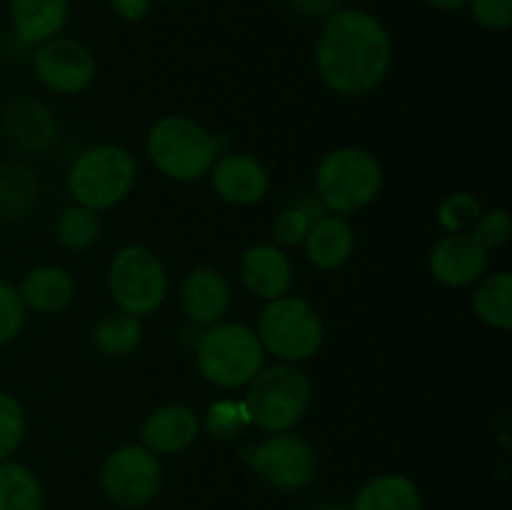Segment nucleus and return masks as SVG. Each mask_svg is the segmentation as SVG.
Wrapping results in <instances>:
<instances>
[{
	"mask_svg": "<svg viewBox=\"0 0 512 510\" xmlns=\"http://www.w3.org/2000/svg\"><path fill=\"white\" fill-rule=\"evenodd\" d=\"M393 63V40L385 25L363 8H335L325 18L315 43V65L335 93L368 95Z\"/></svg>",
	"mask_w": 512,
	"mask_h": 510,
	"instance_id": "1",
	"label": "nucleus"
},
{
	"mask_svg": "<svg viewBox=\"0 0 512 510\" xmlns=\"http://www.w3.org/2000/svg\"><path fill=\"white\" fill-rule=\"evenodd\" d=\"M313 385L308 375L293 363H278L260 368L248 383L243 405L248 410L250 425L265 433H285L300 423L310 408Z\"/></svg>",
	"mask_w": 512,
	"mask_h": 510,
	"instance_id": "2",
	"label": "nucleus"
},
{
	"mask_svg": "<svg viewBox=\"0 0 512 510\" xmlns=\"http://www.w3.org/2000/svg\"><path fill=\"white\" fill-rule=\"evenodd\" d=\"M265 368V348L258 333L243 323L208 325L198 340V370L213 388L248 385Z\"/></svg>",
	"mask_w": 512,
	"mask_h": 510,
	"instance_id": "3",
	"label": "nucleus"
},
{
	"mask_svg": "<svg viewBox=\"0 0 512 510\" xmlns=\"http://www.w3.org/2000/svg\"><path fill=\"white\" fill-rule=\"evenodd\" d=\"M148 158L173 180H200L218 160V135L185 115H165L148 133Z\"/></svg>",
	"mask_w": 512,
	"mask_h": 510,
	"instance_id": "4",
	"label": "nucleus"
},
{
	"mask_svg": "<svg viewBox=\"0 0 512 510\" xmlns=\"http://www.w3.org/2000/svg\"><path fill=\"white\" fill-rule=\"evenodd\" d=\"M383 185V170L373 153L340 148L325 155L315 173V198L328 213L353 215L375 200Z\"/></svg>",
	"mask_w": 512,
	"mask_h": 510,
	"instance_id": "5",
	"label": "nucleus"
},
{
	"mask_svg": "<svg viewBox=\"0 0 512 510\" xmlns=\"http://www.w3.org/2000/svg\"><path fill=\"white\" fill-rule=\"evenodd\" d=\"M135 185V160L120 145H95L80 153L68 170V190L88 210H110Z\"/></svg>",
	"mask_w": 512,
	"mask_h": 510,
	"instance_id": "6",
	"label": "nucleus"
},
{
	"mask_svg": "<svg viewBox=\"0 0 512 510\" xmlns=\"http://www.w3.org/2000/svg\"><path fill=\"white\" fill-rule=\"evenodd\" d=\"M255 333L265 353L275 355L280 363L295 365L318 353L325 330L318 310L308 300L283 295L278 300H268Z\"/></svg>",
	"mask_w": 512,
	"mask_h": 510,
	"instance_id": "7",
	"label": "nucleus"
},
{
	"mask_svg": "<svg viewBox=\"0 0 512 510\" xmlns=\"http://www.w3.org/2000/svg\"><path fill=\"white\" fill-rule=\"evenodd\" d=\"M110 295L123 313L143 318L155 313L168 295V275L158 255L145 245H125L108 270Z\"/></svg>",
	"mask_w": 512,
	"mask_h": 510,
	"instance_id": "8",
	"label": "nucleus"
},
{
	"mask_svg": "<svg viewBox=\"0 0 512 510\" xmlns=\"http://www.w3.org/2000/svg\"><path fill=\"white\" fill-rule=\"evenodd\" d=\"M163 485L158 455L143 445H120L100 468V488L105 498L123 510H138L153 503Z\"/></svg>",
	"mask_w": 512,
	"mask_h": 510,
	"instance_id": "9",
	"label": "nucleus"
},
{
	"mask_svg": "<svg viewBox=\"0 0 512 510\" xmlns=\"http://www.w3.org/2000/svg\"><path fill=\"white\" fill-rule=\"evenodd\" d=\"M243 460L250 470L278 490H300L313 480L315 453L300 435L270 433V438L243 450Z\"/></svg>",
	"mask_w": 512,
	"mask_h": 510,
	"instance_id": "10",
	"label": "nucleus"
},
{
	"mask_svg": "<svg viewBox=\"0 0 512 510\" xmlns=\"http://www.w3.org/2000/svg\"><path fill=\"white\" fill-rule=\"evenodd\" d=\"M33 73L53 93L78 95L93 83L95 58L80 40L55 35L35 48Z\"/></svg>",
	"mask_w": 512,
	"mask_h": 510,
	"instance_id": "11",
	"label": "nucleus"
},
{
	"mask_svg": "<svg viewBox=\"0 0 512 510\" xmlns=\"http://www.w3.org/2000/svg\"><path fill=\"white\" fill-rule=\"evenodd\" d=\"M488 253L470 233H450L430 250V275L448 288H468L488 270Z\"/></svg>",
	"mask_w": 512,
	"mask_h": 510,
	"instance_id": "12",
	"label": "nucleus"
},
{
	"mask_svg": "<svg viewBox=\"0 0 512 510\" xmlns=\"http://www.w3.org/2000/svg\"><path fill=\"white\" fill-rule=\"evenodd\" d=\"M213 190L230 205H255L268 195L270 175L260 160L248 153H225L210 168Z\"/></svg>",
	"mask_w": 512,
	"mask_h": 510,
	"instance_id": "13",
	"label": "nucleus"
},
{
	"mask_svg": "<svg viewBox=\"0 0 512 510\" xmlns=\"http://www.w3.org/2000/svg\"><path fill=\"white\" fill-rule=\"evenodd\" d=\"M198 415L183 403H170L153 410L140 428V445L153 455H175L198 438Z\"/></svg>",
	"mask_w": 512,
	"mask_h": 510,
	"instance_id": "14",
	"label": "nucleus"
},
{
	"mask_svg": "<svg viewBox=\"0 0 512 510\" xmlns=\"http://www.w3.org/2000/svg\"><path fill=\"white\" fill-rule=\"evenodd\" d=\"M240 278L245 288L263 300H278L288 295L293 285V265L278 245L258 243L240 258Z\"/></svg>",
	"mask_w": 512,
	"mask_h": 510,
	"instance_id": "15",
	"label": "nucleus"
},
{
	"mask_svg": "<svg viewBox=\"0 0 512 510\" xmlns=\"http://www.w3.org/2000/svg\"><path fill=\"white\" fill-rule=\"evenodd\" d=\"M180 300H183L185 315L193 323L215 325L228 315L233 293L223 273L215 268H195L185 275Z\"/></svg>",
	"mask_w": 512,
	"mask_h": 510,
	"instance_id": "16",
	"label": "nucleus"
},
{
	"mask_svg": "<svg viewBox=\"0 0 512 510\" xmlns=\"http://www.w3.org/2000/svg\"><path fill=\"white\" fill-rule=\"evenodd\" d=\"M3 130L10 143H15L18 148L43 153L55 143L58 125H55L53 113L40 100L20 95L5 105Z\"/></svg>",
	"mask_w": 512,
	"mask_h": 510,
	"instance_id": "17",
	"label": "nucleus"
},
{
	"mask_svg": "<svg viewBox=\"0 0 512 510\" xmlns=\"http://www.w3.org/2000/svg\"><path fill=\"white\" fill-rule=\"evenodd\" d=\"M8 10L15 38L38 48L63 33L70 18V0H10Z\"/></svg>",
	"mask_w": 512,
	"mask_h": 510,
	"instance_id": "18",
	"label": "nucleus"
},
{
	"mask_svg": "<svg viewBox=\"0 0 512 510\" xmlns=\"http://www.w3.org/2000/svg\"><path fill=\"white\" fill-rule=\"evenodd\" d=\"M305 255L310 263L320 270H335L348 263L355 248V233L350 223L340 215H325L313 228L308 230L303 240Z\"/></svg>",
	"mask_w": 512,
	"mask_h": 510,
	"instance_id": "19",
	"label": "nucleus"
},
{
	"mask_svg": "<svg viewBox=\"0 0 512 510\" xmlns=\"http://www.w3.org/2000/svg\"><path fill=\"white\" fill-rule=\"evenodd\" d=\"M20 300L25 308L40 315H53L68 308L75 298V283L63 268L55 265H40L30 270L18 288Z\"/></svg>",
	"mask_w": 512,
	"mask_h": 510,
	"instance_id": "20",
	"label": "nucleus"
},
{
	"mask_svg": "<svg viewBox=\"0 0 512 510\" xmlns=\"http://www.w3.org/2000/svg\"><path fill=\"white\" fill-rule=\"evenodd\" d=\"M350 510H423V495L408 475L383 473L355 493Z\"/></svg>",
	"mask_w": 512,
	"mask_h": 510,
	"instance_id": "21",
	"label": "nucleus"
},
{
	"mask_svg": "<svg viewBox=\"0 0 512 510\" xmlns=\"http://www.w3.org/2000/svg\"><path fill=\"white\" fill-rule=\"evenodd\" d=\"M0 510H45L43 483L28 465L0 460Z\"/></svg>",
	"mask_w": 512,
	"mask_h": 510,
	"instance_id": "22",
	"label": "nucleus"
},
{
	"mask_svg": "<svg viewBox=\"0 0 512 510\" xmlns=\"http://www.w3.org/2000/svg\"><path fill=\"white\" fill-rule=\"evenodd\" d=\"M140 340H143V323H140V318L123 313V310L105 313L93 328L95 348L110 358L130 355L138 348Z\"/></svg>",
	"mask_w": 512,
	"mask_h": 510,
	"instance_id": "23",
	"label": "nucleus"
},
{
	"mask_svg": "<svg viewBox=\"0 0 512 510\" xmlns=\"http://www.w3.org/2000/svg\"><path fill=\"white\" fill-rule=\"evenodd\" d=\"M473 305L483 323L498 330H508L512 325V275L508 270L480 278Z\"/></svg>",
	"mask_w": 512,
	"mask_h": 510,
	"instance_id": "24",
	"label": "nucleus"
},
{
	"mask_svg": "<svg viewBox=\"0 0 512 510\" xmlns=\"http://www.w3.org/2000/svg\"><path fill=\"white\" fill-rule=\"evenodd\" d=\"M328 210L323 208L318 198L313 200V195H303V198L293 200L288 208L280 210L273 220V240L285 248H293L300 245L308 235V230L313 228V223H318L320 218H325Z\"/></svg>",
	"mask_w": 512,
	"mask_h": 510,
	"instance_id": "25",
	"label": "nucleus"
},
{
	"mask_svg": "<svg viewBox=\"0 0 512 510\" xmlns=\"http://www.w3.org/2000/svg\"><path fill=\"white\" fill-rule=\"evenodd\" d=\"M38 195V180L23 165L0 168V218H20Z\"/></svg>",
	"mask_w": 512,
	"mask_h": 510,
	"instance_id": "26",
	"label": "nucleus"
},
{
	"mask_svg": "<svg viewBox=\"0 0 512 510\" xmlns=\"http://www.w3.org/2000/svg\"><path fill=\"white\" fill-rule=\"evenodd\" d=\"M100 235V220L95 210L83 208V205H73L60 213L58 223H55V238L63 248L68 250H85L98 240Z\"/></svg>",
	"mask_w": 512,
	"mask_h": 510,
	"instance_id": "27",
	"label": "nucleus"
},
{
	"mask_svg": "<svg viewBox=\"0 0 512 510\" xmlns=\"http://www.w3.org/2000/svg\"><path fill=\"white\" fill-rule=\"evenodd\" d=\"M250 428L248 410L243 400H218L208 408L205 415V430L215 440H235Z\"/></svg>",
	"mask_w": 512,
	"mask_h": 510,
	"instance_id": "28",
	"label": "nucleus"
},
{
	"mask_svg": "<svg viewBox=\"0 0 512 510\" xmlns=\"http://www.w3.org/2000/svg\"><path fill=\"white\" fill-rule=\"evenodd\" d=\"M25 435V410L13 393L0 390V460H8L20 448Z\"/></svg>",
	"mask_w": 512,
	"mask_h": 510,
	"instance_id": "29",
	"label": "nucleus"
},
{
	"mask_svg": "<svg viewBox=\"0 0 512 510\" xmlns=\"http://www.w3.org/2000/svg\"><path fill=\"white\" fill-rule=\"evenodd\" d=\"M480 213H483V208H480V203L473 195L453 193L440 203L438 220L448 233H465L470 225H475Z\"/></svg>",
	"mask_w": 512,
	"mask_h": 510,
	"instance_id": "30",
	"label": "nucleus"
},
{
	"mask_svg": "<svg viewBox=\"0 0 512 510\" xmlns=\"http://www.w3.org/2000/svg\"><path fill=\"white\" fill-rule=\"evenodd\" d=\"M25 313H28V308L20 300L18 288L0 278V348L13 343L23 333Z\"/></svg>",
	"mask_w": 512,
	"mask_h": 510,
	"instance_id": "31",
	"label": "nucleus"
},
{
	"mask_svg": "<svg viewBox=\"0 0 512 510\" xmlns=\"http://www.w3.org/2000/svg\"><path fill=\"white\" fill-rule=\"evenodd\" d=\"M475 240L483 245L485 250H493L498 245H503L510 235V218L503 208H493L488 213H480V218L475 220L473 233Z\"/></svg>",
	"mask_w": 512,
	"mask_h": 510,
	"instance_id": "32",
	"label": "nucleus"
},
{
	"mask_svg": "<svg viewBox=\"0 0 512 510\" xmlns=\"http://www.w3.org/2000/svg\"><path fill=\"white\" fill-rule=\"evenodd\" d=\"M468 8L485 30H505L512 23V0H470Z\"/></svg>",
	"mask_w": 512,
	"mask_h": 510,
	"instance_id": "33",
	"label": "nucleus"
},
{
	"mask_svg": "<svg viewBox=\"0 0 512 510\" xmlns=\"http://www.w3.org/2000/svg\"><path fill=\"white\" fill-rule=\"evenodd\" d=\"M155 0H108L110 10L118 15L120 20H128V23H140L150 15Z\"/></svg>",
	"mask_w": 512,
	"mask_h": 510,
	"instance_id": "34",
	"label": "nucleus"
},
{
	"mask_svg": "<svg viewBox=\"0 0 512 510\" xmlns=\"http://www.w3.org/2000/svg\"><path fill=\"white\" fill-rule=\"evenodd\" d=\"M425 5H430L433 10H443V13H455V10L468 8L470 0H423Z\"/></svg>",
	"mask_w": 512,
	"mask_h": 510,
	"instance_id": "35",
	"label": "nucleus"
},
{
	"mask_svg": "<svg viewBox=\"0 0 512 510\" xmlns=\"http://www.w3.org/2000/svg\"><path fill=\"white\" fill-rule=\"evenodd\" d=\"M318 510H350V508H343V505H323V508Z\"/></svg>",
	"mask_w": 512,
	"mask_h": 510,
	"instance_id": "36",
	"label": "nucleus"
},
{
	"mask_svg": "<svg viewBox=\"0 0 512 510\" xmlns=\"http://www.w3.org/2000/svg\"><path fill=\"white\" fill-rule=\"evenodd\" d=\"M158 3H180V0H158Z\"/></svg>",
	"mask_w": 512,
	"mask_h": 510,
	"instance_id": "37",
	"label": "nucleus"
}]
</instances>
